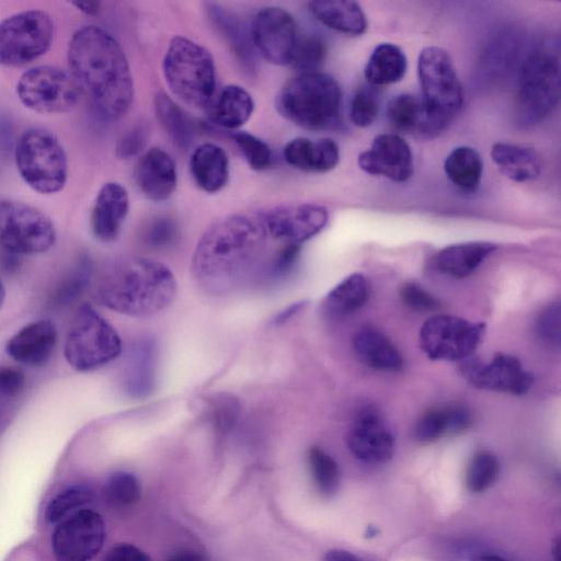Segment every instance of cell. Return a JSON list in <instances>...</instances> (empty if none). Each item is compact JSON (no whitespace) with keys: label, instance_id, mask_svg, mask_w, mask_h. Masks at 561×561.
<instances>
[{"label":"cell","instance_id":"ab89813d","mask_svg":"<svg viewBox=\"0 0 561 561\" xmlns=\"http://www.w3.org/2000/svg\"><path fill=\"white\" fill-rule=\"evenodd\" d=\"M500 473L497 457L489 450L477 451L469 460L465 483L471 493H481L493 485Z\"/></svg>","mask_w":561,"mask_h":561},{"label":"cell","instance_id":"d4e9b609","mask_svg":"<svg viewBox=\"0 0 561 561\" xmlns=\"http://www.w3.org/2000/svg\"><path fill=\"white\" fill-rule=\"evenodd\" d=\"M496 249L486 241H470L447 245L431 259V267L453 278H463L473 273Z\"/></svg>","mask_w":561,"mask_h":561},{"label":"cell","instance_id":"3957f363","mask_svg":"<svg viewBox=\"0 0 561 561\" xmlns=\"http://www.w3.org/2000/svg\"><path fill=\"white\" fill-rule=\"evenodd\" d=\"M173 272L163 263L134 257L102 272L93 297L103 307L133 318H150L168 309L176 297Z\"/></svg>","mask_w":561,"mask_h":561},{"label":"cell","instance_id":"5bb4252c","mask_svg":"<svg viewBox=\"0 0 561 561\" xmlns=\"http://www.w3.org/2000/svg\"><path fill=\"white\" fill-rule=\"evenodd\" d=\"M105 538L102 516L84 507L56 524L51 551L57 561H91L103 548Z\"/></svg>","mask_w":561,"mask_h":561},{"label":"cell","instance_id":"30bf717a","mask_svg":"<svg viewBox=\"0 0 561 561\" xmlns=\"http://www.w3.org/2000/svg\"><path fill=\"white\" fill-rule=\"evenodd\" d=\"M57 233L51 219L28 204L0 199V249L12 255L49 251Z\"/></svg>","mask_w":561,"mask_h":561},{"label":"cell","instance_id":"836d02e7","mask_svg":"<svg viewBox=\"0 0 561 561\" xmlns=\"http://www.w3.org/2000/svg\"><path fill=\"white\" fill-rule=\"evenodd\" d=\"M369 289L362 274H351L335 285L323 300V310L333 318H344L360 309L367 301Z\"/></svg>","mask_w":561,"mask_h":561},{"label":"cell","instance_id":"b9f144b4","mask_svg":"<svg viewBox=\"0 0 561 561\" xmlns=\"http://www.w3.org/2000/svg\"><path fill=\"white\" fill-rule=\"evenodd\" d=\"M328 53L327 43L317 34L299 35L290 65L302 72L318 71Z\"/></svg>","mask_w":561,"mask_h":561},{"label":"cell","instance_id":"6da1fadb","mask_svg":"<svg viewBox=\"0 0 561 561\" xmlns=\"http://www.w3.org/2000/svg\"><path fill=\"white\" fill-rule=\"evenodd\" d=\"M267 239L259 216L236 214L218 219L195 247L191 265L195 283L213 295L232 291L259 267Z\"/></svg>","mask_w":561,"mask_h":561},{"label":"cell","instance_id":"680465c9","mask_svg":"<svg viewBox=\"0 0 561 561\" xmlns=\"http://www.w3.org/2000/svg\"><path fill=\"white\" fill-rule=\"evenodd\" d=\"M473 561H510L501 556L497 554H480Z\"/></svg>","mask_w":561,"mask_h":561},{"label":"cell","instance_id":"4fadbf2b","mask_svg":"<svg viewBox=\"0 0 561 561\" xmlns=\"http://www.w3.org/2000/svg\"><path fill=\"white\" fill-rule=\"evenodd\" d=\"M484 330L481 322L449 314L434 316L420 330V346L433 360H463L472 356Z\"/></svg>","mask_w":561,"mask_h":561},{"label":"cell","instance_id":"f1b7e54d","mask_svg":"<svg viewBox=\"0 0 561 561\" xmlns=\"http://www.w3.org/2000/svg\"><path fill=\"white\" fill-rule=\"evenodd\" d=\"M207 111L215 125L232 130L249 121L254 111V101L244 88L228 84L214 96Z\"/></svg>","mask_w":561,"mask_h":561},{"label":"cell","instance_id":"4316f807","mask_svg":"<svg viewBox=\"0 0 561 561\" xmlns=\"http://www.w3.org/2000/svg\"><path fill=\"white\" fill-rule=\"evenodd\" d=\"M190 170L201 190L216 193L229 180V159L221 147L211 142L202 144L192 152Z\"/></svg>","mask_w":561,"mask_h":561},{"label":"cell","instance_id":"8d00e7d4","mask_svg":"<svg viewBox=\"0 0 561 561\" xmlns=\"http://www.w3.org/2000/svg\"><path fill=\"white\" fill-rule=\"evenodd\" d=\"M307 460L309 471L317 491L330 497L340 488V469L334 458L319 446L308 449Z\"/></svg>","mask_w":561,"mask_h":561},{"label":"cell","instance_id":"f35d334b","mask_svg":"<svg viewBox=\"0 0 561 561\" xmlns=\"http://www.w3.org/2000/svg\"><path fill=\"white\" fill-rule=\"evenodd\" d=\"M93 500L92 490L83 484L70 485L53 496L45 510V518L58 524L77 511L84 508Z\"/></svg>","mask_w":561,"mask_h":561},{"label":"cell","instance_id":"6f0895ef","mask_svg":"<svg viewBox=\"0 0 561 561\" xmlns=\"http://www.w3.org/2000/svg\"><path fill=\"white\" fill-rule=\"evenodd\" d=\"M168 561H205L204 557L194 550H182L174 553Z\"/></svg>","mask_w":561,"mask_h":561},{"label":"cell","instance_id":"4dcf8cb0","mask_svg":"<svg viewBox=\"0 0 561 561\" xmlns=\"http://www.w3.org/2000/svg\"><path fill=\"white\" fill-rule=\"evenodd\" d=\"M157 347L149 337L137 341L130 351L126 369V390L133 398L148 397L156 385Z\"/></svg>","mask_w":561,"mask_h":561},{"label":"cell","instance_id":"11a10c76","mask_svg":"<svg viewBox=\"0 0 561 561\" xmlns=\"http://www.w3.org/2000/svg\"><path fill=\"white\" fill-rule=\"evenodd\" d=\"M323 561H360L355 554L342 549L329 550L323 558Z\"/></svg>","mask_w":561,"mask_h":561},{"label":"cell","instance_id":"5b68a950","mask_svg":"<svg viewBox=\"0 0 561 561\" xmlns=\"http://www.w3.org/2000/svg\"><path fill=\"white\" fill-rule=\"evenodd\" d=\"M276 107L286 119L302 128L330 129L340 123L342 90L328 73L302 72L283 85Z\"/></svg>","mask_w":561,"mask_h":561},{"label":"cell","instance_id":"7a4b0ae2","mask_svg":"<svg viewBox=\"0 0 561 561\" xmlns=\"http://www.w3.org/2000/svg\"><path fill=\"white\" fill-rule=\"evenodd\" d=\"M68 72L93 110L104 119L117 121L129 110L134 82L127 57L105 30L84 25L71 36Z\"/></svg>","mask_w":561,"mask_h":561},{"label":"cell","instance_id":"1f68e13d","mask_svg":"<svg viewBox=\"0 0 561 561\" xmlns=\"http://www.w3.org/2000/svg\"><path fill=\"white\" fill-rule=\"evenodd\" d=\"M491 157L499 170L515 182H529L538 178L541 161L531 148L510 142H495Z\"/></svg>","mask_w":561,"mask_h":561},{"label":"cell","instance_id":"bcb514c9","mask_svg":"<svg viewBox=\"0 0 561 561\" xmlns=\"http://www.w3.org/2000/svg\"><path fill=\"white\" fill-rule=\"evenodd\" d=\"M535 331L540 341L550 347L560 346L561 307L559 301L551 302L539 313Z\"/></svg>","mask_w":561,"mask_h":561},{"label":"cell","instance_id":"94428289","mask_svg":"<svg viewBox=\"0 0 561 561\" xmlns=\"http://www.w3.org/2000/svg\"><path fill=\"white\" fill-rule=\"evenodd\" d=\"M366 534H368L369 536H375L377 535V529L374 526H368Z\"/></svg>","mask_w":561,"mask_h":561},{"label":"cell","instance_id":"484cf974","mask_svg":"<svg viewBox=\"0 0 561 561\" xmlns=\"http://www.w3.org/2000/svg\"><path fill=\"white\" fill-rule=\"evenodd\" d=\"M288 164L306 172H328L336 167L340 149L331 138L312 140L306 137L291 139L284 148Z\"/></svg>","mask_w":561,"mask_h":561},{"label":"cell","instance_id":"ba28073f","mask_svg":"<svg viewBox=\"0 0 561 561\" xmlns=\"http://www.w3.org/2000/svg\"><path fill=\"white\" fill-rule=\"evenodd\" d=\"M16 169L22 180L39 194H55L68 179V159L58 138L49 130L31 127L15 144Z\"/></svg>","mask_w":561,"mask_h":561},{"label":"cell","instance_id":"7c38bea8","mask_svg":"<svg viewBox=\"0 0 561 561\" xmlns=\"http://www.w3.org/2000/svg\"><path fill=\"white\" fill-rule=\"evenodd\" d=\"M16 94L25 107L39 114L67 113L81 95L68 71L49 65L25 70L18 80Z\"/></svg>","mask_w":561,"mask_h":561},{"label":"cell","instance_id":"9f6ffc18","mask_svg":"<svg viewBox=\"0 0 561 561\" xmlns=\"http://www.w3.org/2000/svg\"><path fill=\"white\" fill-rule=\"evenodd\" d=\"M71 4L88 15H95L101 10L99 1H72Z\"/></svg>","mask_w":561,"mask_h":561},{"label":"cell","instance_id":"e575fe53","mask_svg":"<svg viewBox=\"0 0 561 561\" xmlns=\"http://www.w3.org/2000/svg\"><path fill=\"white\" fill-rule=\"evenodd\" d=\"M154 111L171 141L182 150L188 149L195 138V126L186 112L164 92L156 95Z\"/></svg>","mask_w":561,"mask_h":561},{"label":"cell","instance_id":"60d3db41","mask_svg":"<svg viewBox=\"0 0 561 561\" xmlns=\"http://www.w3.org/2000/svg\"><path fill=\"white\" fill-rule=\"evenodd\" d=\"M103 494L105 500L113 506H131L141 497V483L131 472L116 471L106 479Z\"/></svg>","mask_w":561,"mask_h":561},{"label":"cell","instance_id":"7bdbcfd3","mask_svg":"<svg viewBox=\"0 0 561 561\" xmlns=\"http://www.w3.org/2000/svg\"><path fill=\"white\" fill-rule=\"evenodd\" d=\"M379 113V98L371 87L359 88L352 98L350 117L357 127H368Z\"/></svg>","mask_w":561,"mask_h":561},{"label":"cell","instance_id":"52a82bcc","mask_svg":"<svg viewBox=\"0 0 561 561\" xmlns=\"http://www.w3.org/2000/svg\"><path fill=\"white\" fill-rule=\"evenodd\" d=\"M122 340L115 328L91 305L77 308L67 328L64 355L79 373L100 369L122 353Z\"/></svg>","mask_w":561,"mask_h":561},{"label":"cell","instance_id":"7402d4cb","mask_svg":"<svg viewBox=\"0 0 561 561\" xmlns=\"http://www.w3.org/2000/svg\"><path fill=\"white\" fill-rule=\"evenodd\" d=\"M129 209L128 193L116 182L105 183L94 201L90 225L94 237L102 242L114 241L123 227Z\"/></svg>","mask_w":561,"mask_h":561},{"label":"cell","instance_id":"681fc988","mask_svg":"<svg viewBox=\"0 0 561 561\" xmlns=\"http://www.w3.org/2000/svg\"><path fill=\"white\" fill-rule=\"evenodd\" d=\"M401 301L415 311H434L440 308L439 300L414 283H404L399 291Z\"/></svg>","mask_w":561,"mask_h":561},{"label":"cell","instance_id":"d6986e66","mask_svg":"<svg viewBox=\"0 0 561 561\" xmlns=\"http://www.w3.org/2000/svg\"><path fill=\"white\" fill-rule=\"evenodd\" d=\"M358 165L368 174L405 182L413 173V156L400 135L381 134L374 138L369 149L358 156Z\"/></svg>","mask_w":561,"mask_h":561},{"label":"cell","instance_id":"db71d44e","mask_svg":"<svg viewBox=\"0 0 561 561\" xmlns=\"http://www.w3.org/2000/svg\"><path fill=\"white\" fill-rule=\"evenodd\" d=\"M306 301H297L295 304H291L284 310L279 311L275 318L273 319V323L278 325L283 324L287 321H289L293 317H295L297 313H299L304 307L306 306Z\"/></svg>","mask_w":561,"mask_h":561},{"label":"cell","instance_id":"277c9868","mask_svg":"<svg viewBox=\"0 0 561 561\" xmlns=\"http://www.w3.org/2000/svg\"><path fill=\"white\" fill-rule=\"evenodd\" d=\"M417 76L422 90V119L417 134L434 138L446 130L461 111L462 87L448 53L437 46L422 49Z\"/></svg>","mask_w":561,"mask_h":561},{"label":"cell","instance_id":"9a60e30c","mask_svg":"<svg viewBox=\"0 0 561 561\" xmlns=\"http://www.w3.org/2000/svg\"><path fill=\"white\" fill-rule=\"evenodd\" d=\"M250 34L255 50L268 62L290 65L299 32L294 16L285 9L266 7L253 18Z\"/></svg>","mask_w":561,"mask_h":561},{"label":"cell","instance_id":"8fae6325","mask_svg":"<svg viewBox=\"0 0 561 561\" xmlns=\"http://www.w3.org/2000/svg\"><path fill=\"white\" fill-rule=\"evenodd\" d=\"M55 37L51 16L37 9L14 13L0 22V65L22 67L38 59Z\"/></svg>","mask_w":561,"mask_h":561},{"label":"cell","instance_id":"d590c367","mask_svg":"<svg viewBox=\"0 0 561 561\" xmlns=\"http://www.w3.org/2000/svg\"><path fill=\"white\" fill-rule=\"evenodd\" d=\"M444 170L448 180L457 188L466 193H473L480 185L483 163L474 148L459 146L446 157Z\"/></svg>","mask_w":561,"mask_h":561},{"label":"cell","instance_id":"8992f818","mask_svg":"<svg viewBox=\"0 0 561 561\" xmlns=\"http://www.w3.org/2000/svg\"><path fill=\"white\" fill-rule=\"evenodd\" d=\"M165 82L185 104L207 110L215 96L216 68L211 54L198 43L178 35L162 61Z\"/></svg>","mask_w":561,"mask_h":561},{"label":"cell","instance_id":"83f0119b","mask_svg":"<svg viewBox=\"0 0 561 561\" xmlns=\"http://www.w3.org/2000/svg\"><path fill=\"white\" fill-rule=\"evenodd\" d=\"M353 350L366 366L378 370L397 371L403 359L394 344L374 328H362L353 336Z\"/></svg>","mask_w":561,"mask_h":561},{"label":"cell","instance_id":"f907efd6","mask_svg":"<svg viewBox=\"0 0 561 561\" xmlns=\"http://www.w3.org/2000/svg\"><path fill=\"white\" fill-rule=\"evenodd\" d=\"M299 253V244H284L267 266V277L275 279L287 275L294 267Z\"/></svg>","mask_w":561,"mask_h":561},{"label":"cell","instance_id":"ac0fdd59","mask_svg":"<svg viewBox=\"0 0 561 561\" xmlns=\"http://www.w3.org/2000/svg\"><path fill=\"white\" fill-rule=\"evenodd\" d=\"M347 447L366 463H382L392 457L393 434L377 409L366 405L356 412L347 433Z\"/></svg>","mask_w":561,"mask_h":561},{"label":"cell","instance_id":"f6af8a7d","mask_svg":"<svg viewBox=\"0 0 561 561\" xmlns=\"http://www.w3.org/2000/svg\"><path fill=\"white\" fill-rule=\"evenodd\" d=\"M210 419L216 431L228 433L236 424L240 414V403L237 398L228 393L215 396L210 402Z\"/></svg>","mask_w":561,"mask_h":561},{"label":"cell","instance_id":"816d5d0a","mask_svg":"<svg viewBox=\"0 0 561 561\" xmlns=\"http://www.w3.org/2000/svg\"><path fill=\"white\" fill-rule=\"evenodd\" d=\"M26 383L23 371L14 367H0V396L13 398L22 392Z\"/></svg>","mask_w":561,"mask_h":561},{"label":"cell","instance_id":"d6a6232c","mask_svg":"<svg viewBox=\"0 0 561 561\" xmlns=\"http://www.w3.org/2000/svg\"><path fill=\"white\" fill-rule=\"evenodd\" d=\"M407 68L403 50L394 44L382 43L373 50L364 75L370 85L381 87L400 81Z\"/></svg>","mask_w":561,"mask_h":561},{"label":"cell","instance_id":"44dd1931","mask_svg":"<svg viewBox=\"0 0 561 561\" xmlns=\"http://www.w3.org/2000/svg\"><path fill=\"white\" fill-rule=\"evenodd\" d=\"M134 180L148 199L163 202L176 187L175 162L163 149L151 148L138 158L134 169Z\"/></svg>","mask_w":561,"mask_h":561},{"label":"cell","instance_id":"cb8c5ba5","mask_svg":"<svg viewBox=\"0 0 561 561\" xmlns=\"http://www.w3.org/2000/svg\"><path fill=\"white\" fill-rule=\"evenodd\" d=\"M472 423L473 415L468 407L450 402L426 410L415 424L414 436L417 442L430 444L466 432Z\"/></svg>","mask_w":561,"mask_h":561},{"label":"cell","instance_id":"603a6c76","mask_svg":"<svg viewBox=\"0 0 561 561\" xmlns=\"http://www.w3.org/2000/svg\"><path fill=\"white\" fill-rule=\"evenodd\" d=\"M206 12L215 30L226 41L241 69L249 76L256 72L255 48L250 30L233 12L217 3H207Z\"/></svg>","mask_w":561,"mask_h":561},{"label":"cell","instance_id":"7dc6e473","mask_svg":"<svg viewBox=\"0 0 561 561\" xmlns=\"http://www.w3.org/2000/svg\"><path fill=\"white\" fill-rule=\"evenodd\" d=\"M178 234L176 224L172 218H156L146 228L144 233V242L151 249H164L170 247Z\"/></svg>","mask_w":561,"mask_h":561},{"label":"cell","instance_id":"74e56055","mask_svg":"<svg viewBox=\"0 0 561 561\" xmlns=\"http://www.w3.org/2000/svg\"><path fill=\"white\" fill-rule=\"evenodd\" d=\"M389 125L401 134L417 133L422 119L421 99L411 93L393 96L387 106Z\"/></svg>","mask_w":561,"mask_h":561},{"label":"cell","instance_id":"91938a15","mask_svg":"<svg viewBox=\"0 0 561 561\" xmlns=\"http://www.w3.org/2000/svg\"><path fill=\"white\" fill-rule=\"evenodd\" d=\"M4 299H5V288L3 286V283L1 280V278H0V309H1L2 305H3V302H4Z\"/></svg>","mask_w":561,"mask_h":561},{"label":"cell","instance_id":"c3c4849f","mask_svg":"<svg viewBox=\"0 0 561 561\" xmlns=\"http://www.w3.org/2000/svg\"><path fill=\"white\" fill-rule=\"evenodd\" d=\"M149 128L147 124L138 123L127 130L117 141L115 153L119 159H130L138 156L147 145Z\"/></svg>","mask_w":561,"mask_h":561},{"label":"cell","instance_id":"ee69618b","mask_svg":"<svg viewBox=\"0 0 561 561\" xmlns=\"http://www.w3.org/2000/svg\"><path fill=\"white\" fill-rule=\"evenodd\" d=\"M232 138L251 169L262 171L270 167L272 151L265 141L247 131H237Z\"/></svg>","mask_w":561,"mask_h":561},{"label":"cell","instance_id":"e0dca14e","mask_svg":"<svg viewBox=\"0 0 561 561\" xmlns=\"http://www.w3.org/2000/svg\"><path fill=\"white\" fill-rule=\"evenodd\" d=\"M268 237L284 244H301L317 236L328 224L325 207L311 204L278 205L259 215Z\"/></svg>","mask_w":561,"mask_h":561},{"label":"cell","instance_id":"ffe728a7","mask_svg":"<svg viewBox=\"0 0 561 561\" xmlns=\"http://www.w3.org/2000/svg\"><path fill=\"white\" fill-rule=\"evenodd\" d=\"M57 329L53 321L41 319L21 328L5 345L7 354L27 367H43L53 356L57 344Z\"/></svg>","mask_w":561,"mask_h":561},{"label":"cell","instance_id":"f5cc1de1","mask_svg":"<svg viewBox=\"0 0 561 561\" xmlns=\"http://www.w3.org/2000/svg\"><path fill=\"white\" fill-rule=\"evenodd\" d=\"M104 561H151V559L131 543H119L106 553Z\"/></svg>","mask_w":561,"mask_h":561},{"label":"cell","instance_id":"9c48e42d","mask_svg":"<svg viewBox=\"0 0 561 561\" xmlns=\"http://www.w3.org/2000/svg\"><path fill=\"white\" fill-rule=\"evenodd\" d=\"M560 95V62L547 47L530 53L518 75L516 118L530 126L543 121L557 106Z\"/></svg>","mask_w":561,"mask_h":561},{"label":"cell","instance_id":"2e32d148","mask_svg":"<svg viewBox=\"0 0 561 561\" xmlns=\"http://www.w3.org/2000/svg\"><path fill=\"white\" fill-rule=\"evenodd\" d=\"M463 378L473 387L522 396L534 383V376L511 354L496 353L489 360L469 356L460 366Z\"/></svg>","mask_w":561,"mask_h":561},{"label":"cell","instance_id":"f546056e","mask_svg":"<svg viewBox=\"0 0 561 561\" xmlns=\"http://www.w3.org/2000/svg\"><path fill=\"white\" fill-rule=\"evenodd\" d=\"M311 14L331 30L359 36L367 28L366 15L355 1L317 0L308 3Z\"/></svg>","mask_w":561,"mask_h":561}]
</instances>
